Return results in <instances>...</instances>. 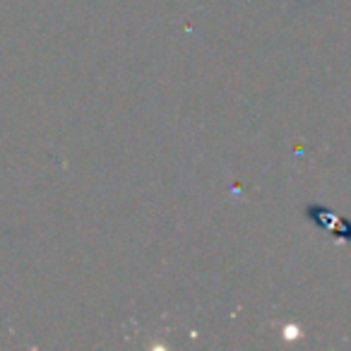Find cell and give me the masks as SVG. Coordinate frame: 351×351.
Masks as SVG:
<instances>
[]
</instances>
